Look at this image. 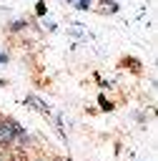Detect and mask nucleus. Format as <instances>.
I'll return each instance as SVG.
<instances>
[{
    "label": "nucleus",
    "instance_id": "obj_1",
    "mask_svg": "<svg viewBox=\"0 0 158 161\" xmlns=\"http://www.w3.org/2000/svg\"><path fill=\"white\" fill-rule=\"evenodd\" d=\"M25 103H28L30 108H35V111H40L43 116H50V106H48L45 101H40V98H38L35 93H28V96H25Z\"/></svg>",
    "mask_w": 158,
    "mask_h": 161
},
{
    "label": "nucleus",
    "instance_id": "obj_2",
    "mask_svg": "<svg viewBox=\"0 0 158 161\" xmlns=\"http://www.w3.org/2000/svg\"><path fill=\"white\" fill-rule=\"evenodd\" d=\"M115 10H118V3H115V0H108V3L100 5V13H103V15H110V13H115Z\"/></svg>",
    "mask_w": 158,
    "mask_h": 161
},
{
    "label": "nucleus",
    "instance_id": "obj_3",
    "mask_svg": "<svg viewBox=\"0 0 158 161\" xmlns=\"http://www.w3.org/2000/svg\"><path fill=\"white\" fill-rule=\"evenodd\" d=\"M98 101H100V108H103V111H113V103H110V101H105V96H100Z\"/></svg>",
    "mask_w": 158,
    "mask_h": 161
},
{
    "label": "nucleus",
    "instance_id": "obj_4",
    "mask_svg": "<svg viewBox=\"0 0 158 161\" xmlns=\"http://www.w3.org/2000/svg\"><path fill=\"white\" fill-rule=\"evenodd\" d=\"M73 5H75L78 10H88V8L93 5V3H90V0H78V3H73Z\"/></svg>",
    "mask_w": 158,
    "mask_h": 161
},
{
    "label": "nucleus",
    "instance_id": "obj_5",
    "mask_svg": "<svg viewBox=\"0 0 158 161\" xmlns=\"http://www.w3.org/2000/svg\"><path fill=\"white\" fill-rule=\"evenodd\" d=\"M35 13L43 15V13H45V3H38V5H35Z\"/></svg>",
    "mask_w": 158,
    "mask_h": 161
},
{
    "label": "nucleus",
    "instance_id": "obj_6",
    "mask_svg": "<svg viewBox=\"0 0 158 161\" xmlns=\"http://www.w3.org/2000/svg\"><path fill=\"white\" fill-rule=\"evenodd\" d=\"M43 25H45L48 30H55V23H53V20H43Z\"/></svg>",
    "mask_w": 158,
    "mask_h": 161
},
{
    "label": "nucleus",
    "instance_id": "obj_7",
    "mask_svg": "<svg viewBox=\"0 0 158 161\" xmlns=\"http://www.w3.org/2000/svg\"><path fill=\"white\" fill-rule=\"evenodd\" d=\"M0 63H8V53H0Z\"/></svg>",
    "mask_w": 158,
    "mask_h": 161
}]
</instances>
